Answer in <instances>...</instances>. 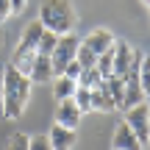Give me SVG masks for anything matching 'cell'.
Here are the masks:
<instances>
[{
  "instance_id": "cell-1",
  "label": "cell",
  "mask_w": 150,
  "mask_h": 150,
  "mask_svg": "<svg viewBox=\"0 0 150 150\" xmlns=\"http://www.w3.org/2000/svg\"><path fill=\"white\" fill-rule=\"evenodd\" d=\"M31 100V78L17 72L14 67L3 70V81H0V111L6 120H20L28 108Z\"/></svg>"
},
{
  "instance_id": "cell-2",
  "label": "cell",
  "mask_w": 150,
  "mask_h": 150,
  "mask_svg": "<svg viewBox=\"0 0 150 150\" xmlns=\"http://www.w3.org/2000/svg\"><path fill=\"white\" fill-rule=\"evenodd\" d=\"M39 22L45 31L56 33V36H67L78 25V14H75L70 0H42L39 6Z\"/></svg>"
},
{
  "instance_id": "cell-3",
  "label": "cell",
  "mask_w": 150,
  "mask_h": 150,
  "mask_svg": "<svg viewBox=\"0 0 150 150\" xmlns=\"http://www.w3.org/2000/svg\"><path fill=\"white\" fill-rule=\"evenodd\" d=\"M78 47H81V39L75 36V33L59 36V42H56V50H53V56H50V61H53V78H59V75L64 72V67L75 59Z\"/></svg>"
},
{
  "instance_id": "cell-4",
  "label": "cell",
  "mask_w": 150,
  "mask_h": 150,
  "mask_svg": "<svg viewBox=\"0 0 150 150\" xmlns=\"http://www.w3.org/2000/svg\"><path fill=\"white\" fill-rule=\"evenodd\" d=\"M125 125L136 134V139L142 142V147H147V134H150V106H147V100H142L139 106H131L128 108Z\"/></svg>"
},
{
  "instance_id": "cell-5",
  "label": "cell",
  "mask_w": 150,
  "mask_h": 150,
  "mask_svg": "<svg viewBox=\"0 0 150 150\" xmlns=\"http://www.w3.org/2000/svg\"><path fill=\"white\" fill-rule=\"evenodd\" d=\"M114 33L108 31V28H95V31H89V36H83L81 39V45H83L86 50H92L95 56H100V53H106V50H111L114 47Z\"/></svg>"
},
{
  "instance_id": "cell-6",
  "label": "cell",
  "mask_w": 150,
  "mask_h": 150,
  "mask_svg": "<svg viewBox=\"0 0 150 150\" xmlns=\"http://www.w3.org/2000/svg\"><path fill=\"white\" fill-rule=\"evenodd\" d=\"M81 117H83V114L78 111V106L72 103V97H67V100H59V111H56V125L75 131V128H78V122H81Z\"/></svg>"
},
{
  "instance_id": "cell-7",
  "label": "cell",
  "mask_w": 150,
  "mask_h": 150,
  "mask_svg": "<svg viewBox=\"0 0 150 150\" xmlns=\"http://www.w3.org/2000/svg\"><path fill=\"white\" fill-rule=\"evenodd\" d=\"M134 47H131L128 42H114V72L111 75H117V78H125V72L131 70V61H134Z\"/></svg>"
},
{
  "instance_id": "cell-8",
  "label": "cell",
  "mask_w": 150,
  "mask_h": 150,
  "mask_svg": "<svg viewBox=\"0 0 150 150\" xmlns=\"http://www.w3.org/2000/svg\"><path fill=\"white\" fill-rule=\"evenodd\" d=\"M114 150H145V147H142V142L136 139V134L128 125L120 122L117 131H114Z\"/></svg>"
},
{
  "instance_id": "cell-9",
  "label": "cell",
  "mask_w": 150,
  "mask_h": 150,
  "mask_svg": "<svg viewBox=\"0 0 150 150\" xmlns=\"http://www.w3.org/2000/svg\"><path fill=\"white\" fill-rule=\"evenodd\" d=\"M28 78H31V83H50L53 81V61H50V56H36Z\"/></svg>"
},
{
  "instance_id": "cell-10",
  "label": "cell",
  "mask_w": 150,
  "mask_h": 150,
  "mask_svg": "<svg viewBox=\"0 0 150 150\" xmlns=\"http://www.w3.org/2000/svg\"><path fill=\"white\" fill-rule=\"evenodd\" d=\"M89 106H92V111H103V114L114 111V103H111V97H108V92H106L103 83H97L95 89H89Z\"/></svg>"
},
{
  "instance_id": "cell-11",
  "label": "cell",
  "mask_w": 150,
  "mask_h": 150,
  "mask_svg": "<svg viewBox=\"0 0 150 150\" xmlns=\"http://www.w3.org/2000/svg\"><path fill=\"white\" fill-rule=\"evenodd\" d=\"M47 136H50L53 150H72V147H75V131H70V128L53 125V131H50Z\"/></svg>"
},
{
  "instance_id": "cell-12",
  "label": "cell",
  "mask_w": 150,
  "mask_h": 150,
  "mask_svg": "<svg viewBox=\"0 0 150 150\" xmlns=\"http://www.w3.org/2000/svg\"><path fill=\"white\" fill-rule=\"evenodd\" d=\"M103 86H106L108 97H111L114 108H122V95H125V83L122 78H117V75H111V78H103Z\"/></svg>"
},
{
  "instance_id": "cell-13",
  "label": "cell",
  "mask_w": 150,
  "mask_h": 150,
  "mask_svg": "<svg viewBox=\"0 0 150 150\" xmlns=\"http://www.w3.org/2000/svg\"><path fill=\"white\" fill-rule=\"evenodd\" d=\"M75 86H78V83L70 81V78H64V75L53 78V95H56V100H67V97H72Z\"/></svg>"
},
{
  "instance_id": "cell-14",
  "label": "cell",
  "mask_w": 150,
  "mask_h": 150,
  "mask_svg": "<svg viewBox=\"0 0 150 150\" xmlns=\"http://www.w3.org/2000/svg\"><path fill=\"white\" fill-rule=\"evenodd\" d=\"M95 70L100 72V78H111V72H114V47L97 56V61H95Z\"/></svg>"
},
{
  "instance_id": "cell-15",
  "label": "cell",
  "mask_w": 150,
  "mask_h": 150,
  "mask_svg": "<svg viewBox=\"0 0 150 150\" xmlns=\"http://www.w3.org/2000/svg\"><path fill=\"white\" fill-rule=\"evenodd\" d=\"M56 42H59V36H56V33L42 31V36H39V45H36V56H53Z\"/></svg>"
},
{
  "instance_id": "cell-16",
  "label": "cell",
  "mask_w": 150,
  "mask_h": 150,
  "mask_svg": "<svg viewBox=\"0 0 150 150\" xmlns=\"http://www.w3.org/2000/svg\"><path fill=\"white\" fill-rule=\"evenodd\" d=\"M75 83L83 86V89H95L97 83H103V78H100V72H97L95 67H89V70H81V75H78Z\"/></svg>"
},
{
  "instance_id": "cell-17",
  "label": "cell",
  "mask_w": 150,
  "mask_h": 150,
  "mask_svg": "<svg viewBox=\"0 0 150 150\" xmlns=\"http://www.w3.org/2000/svg\"><path fill=\"white\" fill-rule=\"evenodd\" d=\"M72 103L78 106L81 114L92 111V106H89V89H83V86H75V92H72Z\"/></svg>"
},
{
  "instance_id": "cell-18",
  "label": "cell",
  "mask_w": 150,
  "mask_h": 150,
  "mask_svg": "<svg viewBox=\"0 0 150 150\" xmlns=\"http://www.w3.org/2000/svg\"><path fill=\"white\" fill-rule=\"evenodd\" d=\"M75 61H78V64L83 67V70H89V67H95V61H97V56L92 53V50H86L83 45H81V47H78V53H75Z\"/></svg>"
},
{
  "instance_id": "cell-19",
  "label": "cell",
  "mask_w": 150,
  "mask_h": 150,
  "mask_svg": "<svg viewBox=\"0 0 150 150\" xmlns=\"http://www.w3.org/2000/svg\"><path fill=\"white\" fill-rule=\"evenodd\" d=\"M139 83H142V92H150V59L142 56V64H139Z\"/></svg>"
},
{
  "instance_id": "cell-20",
  "label": "cell",
  "mask_w": 150,
  "mask_h": 150,
  "mask_svg": "<svg viewBox=\"0 0 150 150\" xmlns=\"http://www.w3.org/2000/svg\"><path fill=\"white\" fill-rule=\"evenodd\" d=\"M28 136L25 134H11L8 142H6V150H28Z\"/></svg>"
},
{
  "instance_id": "cell-21",
  "label": "cell",
  "mask_w": 150,
  "mask_h": 150,
  "mask_svg": "<svg viewBox=\"0 0 150 150\" xmlns=\"http://www.w3.org/2000/svg\"><path fill=\"white\" fill-rule=\"evenodd\" d=\"M28 150H53V145H50V136H47V134L31 136V142H28Z\"/></svg>"
},
{
  "instance_id": "cell-22",
  "label": "cell",
  "mask_w": 150,
  "mask_h": 150,
  "mask_svg": "<svg viewBox=\"0 0 150 150\" xmlns=\"http://www.w3.org/2000/svg\"><path fill=\"white\" fill-rule=\"evenodd\" d=\"M81 70H83V67H81V64H78V61H75V59H72V61H70V64H67V67H64V72H61V75H64V78H70V81H78V75H81Z\"/></svg>"
},
{
  "instance_id": "cell-23",
  "label": "cell",
  "mask_w": 150,
  "mask_h": 150,
  "mask_svg": "<svg viewBox=\"0 0 150 150\" xmlns=\"http://www.w3.org/2000/svg\"><path fill=\"white\" fill-rule=\"evenodd\" d=\"M25 3H28V0H8V6H11V14H20V11L25 8Z\"/></svg>"
},
{
  "instance_id": "cell-24",
  "label": "cell",
  "mask_w": 150,
  "mask_h": 150,
  "mask_svg": "<svg viewBox=\"0 0 150 150\" xmlns=\"http://www.w3.org/2000/svg\"><path fill=\"white\" fill-rule=\"evenodd\" d=\"M11 17V6H8V0H0V20H8Z\"/></svg>"
},
{
  "instance_id": "cell-25",
  "label": "cell",
  "mask_w": 150,
  "mask_h": 150,
  "mask_svg": "<svg viewBox=\"0 0 150 150\" xmlns=\"http://www.w3.org/2000/svg\"><path fill=\"white\" fill-rule=\"evenodd\" d=\"M142 3H145V6H147V3H150V0H142Z\"/></svg>"
},
{
  "instance_id": "cell-26",
  "label": "cell",
  "mask_w": 150,
  "mask_h": 150,
  "mask_svg": "<svg viewBox=\"0 0 150 150\" xmlns=\"http://www.w3.org/2000/svg\"><path fill=\"white\" fill-rule=\"evenodd\" d=\"M0 81H3V72H0Z\"/></svg>"
}]
</instances>
